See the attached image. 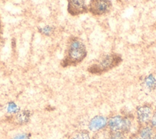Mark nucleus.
<instances>
[{"label":"nucleus","instance_id":"1","mask_svg":"<svg viewBox=\"0 0 156 139\" xmlns=\"http://www.w3.org/2000/svg\"><path fill=\"white\" fill-rule=\"evenodd\" d=\"M87 55V50L82 41L75 36L71 37L67 43L65 56L62 62L63 66L76 65Z\"/></svg>","mask_w":156,"mask_h":139},{"label":"nucleus","instance_id":"2","mask_svg":"<svg viewBox=\"0 0 156 139\" xmlns=\"http://www.w3.org/2000/svg\"><path fill=\"white\" fill-rule=\"evenodd\" d=\"M88 6V11L94 16H102L108 13L112 8L110 0H90Z\"/></svg>","mask_w":156,"mask_h":139},{"label":"nucleus","instance_id":"3","mask_svg":"<svg viewBox=\"0 0 156 139\" xmlns=\"http://www.w3.org/2000/svg\"><path fill=\"white\" fill-rule=\"evenodd\" d=\"M121 58L116 54L105 55L98 64L93 65L90 71L94 73H100L106 71L115 66L120 62Z\"/></svg>","mask_w":156,"mask_h":139},{"label":"nucleus","instance_id":"4","mask_svg":"<svg viewBox=\"0 0 156 139\" xmlns=\"http://www.w3.org/2000/svg\"><path fill=\"white\" fill-rule=\"evenodd\" d=\"M67 11L71 16H78L88 12L86 0H67Z\"/></svg>","mask_w":156,"mask_h":139},{"label":"nucleus","instance_id":"5","mask_svg":"<svg viewBox=\"0 0 156 139\" xmlns=\"http://www.w3.org/2000/svg\"><path fill=\"white\" fill-rule=\"evenodd\" d=\"M108 124L113 131H126L130 129L131 125L130 120L119 115L114 116L110 118Z\"/></svg>","mask_w":156,"mask_h":139},{"label":"nucleus","instance_id":"6","mask_svg":"<svg viewBox=\"0 0 156 139\" xmlns=\"http://www.w3.org/2000/svg\"><path fill=\"white\" fill-rule=\"evenodd\" d=\"M107 123V118L103 116H96L91 119L88 127L90 130L96 132L104 128Z\"/></svg>","mask_w":156,"mask_h":139},{"label":"nucleus","instance_id":"7","mask_svg":"<svg viewBox=\"0 0 156 139\" xmlns=\"http://www.w3.org/2000/svg\"><path fill=\"white\" fill-rule=\"evenodd\" d=\"M136 114L138 119L140 122L146 123L150 118L151 110L148 106H141L137 109Z\"/></svg>","mask_w":156,"mask_h":139},{"label":"nucleus","instance_id":"8","mask_svg":"<svg viewBox=\"0 0 156 139\" xmlns=\"http://www.w3.org/2000/svg\"><path fill=\"white\" fill-rule=\"evenodd\" d=\"M13 115H15V121L20 124H23L26 123L29 121L30 117L29 112L27 110L21 112L19 111L18 112Z\"/></svg>","mask_w":156,"mask_h":139},{"label":"nucleus","instance_id":"9","mask_svg":"<svg viewBox=\"0 0 156 139\" xmlns=\"http://www.w3.org/2000/svg\"><path fill=\"white\" fill-rule=\"evenodd\" d=\"M144 83L147 88L151 90H154L156 87V79L152 74H150L146 77Z\"/></svg>","mask_w":156,"mask_h":139},{"label":"nucleus","instance_id":"10","mask_svg":"<svg viewBox=\"0 0 156 139\" xmlns=\"http://www.w3.org/2000/svg\"><path fill=\"white\" fill-rule=\"evenodd\" d=\"M54 30V28L53 26L46 25L43 27H39L38 29V31L42 35H46V36H49L51 35Z\"/></svg>","mask_w":156,"mask_h":139},{"label":"nucleus","instance_id":"11","mask_svg":"<svg viewBox=\"0 0 156 139\" xmlns=\"http://www.w3.org/2000/svg\"><path fill=\"white\" fill-rule=\"evenodd\" d=\"M141 139H151L152 136V130L149 127H145L140 132Z\"/></svg>","mask_w":156,"mask_h":139},{"label":"nucleus","instance_id":"12","mask_svg":"<svg viewBox=\"0 0 156 139\" xmlns=\"http://www.w3.org/2000/svg\"><path fill=\"white\" fill-rule=\"evenodd\" d=\"M7 110L8 113H9L10 114H15L20 111L18 107L13 102H10L9 103V104L7 105Z\"/></svg>","mask_w":156,"mask_h":139},{"label":"nucleus","instance_id":"13","mask_svg":"<svg viewBox=\"0 0 156 139\" xmlns=\"http://www.w3.org/2000/svg\"><path fill=\"white\" fill-rule=\"evenodd\" d=\"M73 139H90V138L88 133L85 132H81L74 135Z\"/></svg>","mask_w":156,"mask_h":139},{"label":"nucleus","instance_id":"14","mask_svg":"<svg viewBox=\"0 0 156 139\" xmlns=\"http://www.w3.org/2000/svg\"><path fill=\"white\" fill-rule=\"evenodd\" d=\"M111 139H125V137L120 131H113L111 135Z\"/></svg>","mask_w":156,"mask_h":139},{"label":"nucleus","instance_id":"15","mask_svg":"<svg viewBox=\"0 0 156 139\" xmlns=\"http://www.w3.org/2000/svg\"><path fill=\"white\" fill-rule=\"evenodd\" d=\"M13 139H30V136L28 134H19L15 136Z\"/></svg>","mask_w":156,"mask_h":139},{"label":"nucleus","instance_id":"16","mask_svg":"<svg viewBox=\"0 0 156 139\" xmlns=\"http://www.w3.org/2000/svg\"><path fill=\"white\" fill-rule=\"evenodd\" d=\"M151 123L152 126L156 128V112L154 114L152 119H151Z\"/></svg>","mask_w":156,"mask_h":139},{"label":"nucleus","instance_id":"17","mask_svg":"<svg viewBox=\"0 0 156 139\" xmlns=\"http://www.w3.org/2000/svg\"><path fill=\"white\" fill-rule=\"evenodd\" d=\"M2 35V27L1 21V18H0V40L1 38Z\"/></svg>","mask_w":156,"mask_h":139},{"label":"nucleus","instance_id":"18","mask_svg":"<svg viewBox=\"0 0 156 139\" xmlns=\"http://www.w3.org/2000/svg\"><path fill=\"white\" fill-rule=\"evenodd\" d=\"M154 139H156V135H155V137H154Z\"/></svg>","mask_w":156,"mask_h":139},{"label":"nucleus","instance_id":"19","mask_svg":"<svg viewBox=\"0 0 156 139\" xmlns=\"http://www.w3.org/2000/svg\"><path fill=\"white\" fill-rule=\"evenodd\" d=\"M118 1H121V0H118Z\"/></svg>","mask_w":156,"mask_h":139},{"label":"nucleus","instance_id":"20","mask_svg":"<svg viewBox=\"0 0 156 139\" xmlns=\"http://www.w3.org/2000/svg\"><path fill=\"white\" fill-rule=\"evenodd\" d=\"M136 139H141V138H136Z\"/></svg>","mask_w":156,"mask_h":139}]
</instances>
